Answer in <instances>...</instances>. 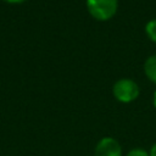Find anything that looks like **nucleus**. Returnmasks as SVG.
Wrapping results in <instances>:
<instances>
[{
    "mask_svg": "<svg viewBox=\"0 0 156 156\" xmlns=\"http://www.w3.org/2000/svg\"><path fill=\"white\" fill-rule=\"evenodd\" d=\"M139 94H140V88L138 83L129 78H121L116 80L112 85L113 98L122 104L133 102L134 100H136Z\"/></svg>",
    "mask_w": 156,
    "mask_h": 156,
    "instance_id": "nucleus-1",
    "label": "nucleus"
},
{
    "mask_svg": "<svg viewBox=\"0 0 156 156\" xmlns=\"http://www.w3.org/2000/svg\"><path fill=\"white\" fill-rule=\"evenodd\" d=\"M90 16L98 21L111 20L118 10V0H85Z\"/></svg>",
    "mask_w": 156,
    "mask_h": 156,
    "instance_id": "nucleus-2",
    "label": "nucleus"
},
{
    "mask_svg": "<svg viewBox=\"0 0 156 156\" xmlns=\"http://www.w3.org/2000/svg\"><path fill=\"white\" fill-rule=\"evenodd\" d=\"M94 156H122V147L117 139L104 136L96 143Z\"/></svg>",
    "mask_w": 156,
    "mask_h": 156,
    "instance_id": "nucleus-3",
    "label": "nucleus"
},
{
    "mask_svg": "<svg viewBox=\"0 0 156 156\" xmlns=\"http://www.w3.org/2000/svg\"><path fill=\"white\" fill-rule=\"evenodd\" d=\"M144 73L149 80L156 84V54L149 56L144 62Z\"/></svg>",
    "mask_w": 156,
    "mask_h": 156,
    "instance_id": "nucleus-4",
    "label": "nucleus"
},
{
    "mask_svg": "<svg viewBox=\"0 0 156 156\" xmlns=\"http://www.w3.org/2000/svg\"><path fill=\"white\" fill-rule=\"evenodd\" d=\"M145 33L152 43H156V18L150 20L145 24Z\"/></svg>",
    "mask_w": 156,
    "mask_h": 156,
    "instance_id": "nucleus-5",
    "label": "nucleus"
},
{
    "mask_svg": "<svg viewBox=\"0 0 156 156\" xmlns=\"http://www.w3.org/2000/svg\"><path fill=\"white\" fill-rule=\"evenodd\" d=\"M126 156H149V151L143 147H133L127 152Z\"/></svg>",
    "mask_w": 156,
    "mask_h": 156,
    "instance_id": "nucleus-6",
    "label": "nucleus"
},
{
    "mask_svg": "<svg viewBox=\"0 0 156 156\" xmlns=\"http://www.w3.org/2000/svg\"><path fill=\"white\" fill-rule=\"evenodd\" d=\"M149 156H156V143L152 144V146L149 150Z\"/></svg>",
    "mask_w": 156,
    "mask_h": 156,
    "instance_id": "nucleus-7",
    "label": "nucleus"
},
{
    "mask_svg": "<svg viewBox=\"0 0 156 156\" xmlns=\"http://www.w3.org/2000/svg\"><path fill=\"white\" fill-rule=\"evenodd\" d=\"M5 2H9V4H22L27 0H4Z\"/></svg>",
    "mask_w": 156,
    "mask_h": 156,
    "instance_id": "nucleus-8",
    "label": "nucleus"
},
{
    "mask_svg": "<svg viewBox=\"0 0 156 156\" xmlns=\"http://www.w3.org/2000/svg\"><path fill=\"white\" fill-rule=\"evenodd\" d=\"M152 105H154V107L156 108V90L154 91V95H152Z\"/></svg>",
    "mask_w": 156,
    "mask_h": 156,
    "instance_id": "nucleus-9",
    "label": "nucleus"
}]
</instances>
